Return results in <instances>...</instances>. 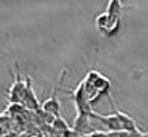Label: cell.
<instances>
[{"mask_svg": "<svg viewBox=\"0 0 148 137\" xmlns=\"http://www.w3.org/2000/svg\"><path fill=\"white\" fill-rule=\"evenodd\" d=\"M52 126H53L56 133H63V132H65V130H68V129H71V126L67 124V121H65L63 117H56L53 121V124H52Z\"/></svg>", "mask_w": 148, "mask_h": 137, "instance_id": "8", "label": "cell"}, {"mask_svg": "<svg viewBox=\"0 0 148 137\" xmlns=\"http://www.w3.org/2000/svg\"><path fill=\"white\" fill-rule=\"evenodd\" d=\"M56 137H83V136H80L77 132H75L73 129H68V130H65V132H63V133H57V136Z\"/></svg>", "mask_w": 148, "mask_h": 137, "instance_id": "9", "label": "cell"}, {"mask_svg": "<svg viewBox=\"0 0 148 137\" xmlns=\"http://www.w3.org/2000/svg\"><path fill=\"white\" fill-rule=\"evenodd\" d=\"M65 73H67V71H63L57 84L54 86L53 91H52V95H50L48 99H45V102L41 105V110L49 113V114H52L53 117H61V105H60V101H58V98H57V90L60 88L61 82H63V77Z\"/></svg>", "mask_w": 148, "mask_h": 137, "instance_id": "2", "label": "cell"}, {"mask_svg": "<svg viewBox=\"0 0 148 137\" xmlns=\"http://www.w3.org/2000/svg\"><path fill=\"white\" fill-rule=\"evenodd\" d=\"M97 29L105 37H114L121 29V18L113 16L109 12H101L95 16Z\"/></svg>", "mask_w": 148, "mask_h": 137, "instance_id": "1", "label": "cell"}, {"mask_svg": "<svg viewBox=\"0 0 148 137\" xmlns=\"http://www.w3.org/2000/svg\"><path fill=\"white\" fill-rule=\"evenodd\" d=\"M109 99H110V103H112V107H113V114H116L117 118L120 119L121 126H122L124 130H126V132H136V130H141V128L137 125V122H136L135 119L132 118L128 113L120 110V109L116 106V103H114V101H113L112 95H109Z\"/></svg>", "mask_w": 148, "mask_h": 137, "instance_id": "4", "label": "cell"}, {"mask_svg": "<svg viewBox=\"0 0 148 137\" xmlns=\"http://www.w3.org/2000/svg\"><path fill=\"white\" fill-rule=\"evenodd\" d=\"M23 105L27 107V109H30V110H36L38 111L40 110V102L37 99L36 94L33 91V87H32V79H30V76L26 75V95H25V102H23Z\"/></svg>", "mask_w": 148, "mask_h": 137, "instance_id": "6", "label": "cell"}, {"mask_svg": "<svg viewBox=\"0 0 148 137\" xmlns=\"http://www.w3.org/2000/svg\"><path fill=\"white\" fill-rule=\"evenodd\" d=\"M91 118L95 119V121H98L99 124L105 126V128L108 129L109 132H114V130H124L121 126V122H120V119L117 118L116 114H98V113H92L91 114Z\"/></svg>", "mask_w": 148, "mask_h": 137, "instance_id": "5", "label": "cell"}, {"mask_svg": "<svg viewBox=\"0 0 148 137\" xmlns=\"http://www.w3.org/2000/svg\"><path fill=\"white\" fill-rule=\"evenodd\" d=\"M129 137H145V132H143V130L129 132Z\"/></svg>", "mask_w": 148, "mask_h": 137, "instance_id": "12", "label": "cell"}, {"mask_svg": "<svg viewBox=\"0 0 148 137\" xmlns=\"http://www.w3.org/2000/svg\"><path fill=\"white\" fill-rule=\"evenodd\" d=\"M108 137H129V132H126V130H114V132H108Z\"/></svg>", "mask_w": 148, "mask_h": 137, "instance_id": "10", "label": "cell"}, {"mask_svg": "<svg viewBox=\"0 0 148 137\" xmlns=\"http://www.w3.org/2000/svg\"><path fill=\"white\" fill-rule=\"evenodd\" d=\"M75 132H77L80 136H90L91 133H94L97 130V128L92 124V118L91 115L86 114H77L76 118L73 119L71 126Z\"/></svg>", "mask_w": 148, "mask_h": 137, "instance_id": "3", "label": "cell"}, {"mask_svg": "<svg viewBox=\"0 0 148 137\" xmlns=\"http://www.w3.org/2000/svg\"><path fill=\"white\" fill-rule=\"evenodd\" d=\"M106 12H109L110 15H113V16H118V18H121L122 1H118V0H112V1H109Z\"/></svg>", "mask_w": 148, "mask_h": 137, "instance_id": "7", "label": "cell"}, {"mask_svg": "<svg viewBox=\"0 0 148 137\" xmlns=\"http://www.w3.org/2000/svg\"><path fill=\"white\" fill-rule=\"evenodd\" d=\"M143 75H148V66H145V68H143V69H139V71L133 72V77L135 79H139L140 76Z\"/></svg>", "mask_w": 148, "mask_h": 137, "instance_id": "11", "label": "cell"}, {"mask_svg": "<svg viewBox=\"0 0 148 137\" xmlns=\"http://www.w3.org/2000/svg\"><path fill=\"white\" fill-rule=\"evenodd\" d=\"M145 137H148V132H145Z\"/></svg>", "mask_w": 148, "mask_h": 137, "instance_id": "13", "label": "cell"}]
</instances>
